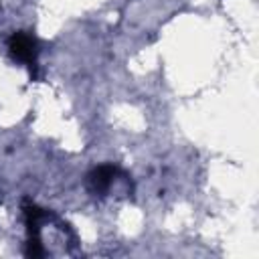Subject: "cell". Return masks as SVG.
Wrapping results in <instances>:
<instances>
[{
    "mask_svg": "<svg viewBox=\"0 0 259 259\" xmlns=\"http://www.w3.org/2000/svg\"><path fill=\"white\" fill-rule=\"evenodd\" d=\"M12 53L22 59V61H30L32 59V40L28 36H14L12 40Z\"/></svg>",
    "mask_w": 259,
    "mask_h": 259,
    "instance_id": "cell-1",
    "label": "cell"
}]
</instances>
